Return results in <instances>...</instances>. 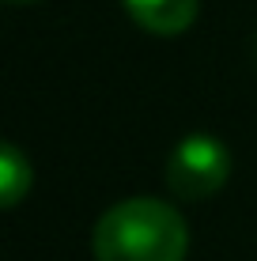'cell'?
<instances>
[{
  "label": "cell",
  "instance_id": "2",
  "mask_svg": "<svg viewBox=\"0 0 257 261\" xmlns=\"http://www.w3.org/2000/svg\"><path fill=\"white\" fill-rule=\"evenodd\" d=\"M227 178H231V151L208 133L178 140V148L166 159V186L182 201H205L223 190Z\"/></svg>",
  "mask_w": 257,
  "mask_h": 261
},
{
  "label": "cell",
  "instance_id": "1",
  "mask_svg": "<svg viewBox=\"0 0 257 261\" xmlns=\"http://www.w3.org/2000/svg\"><path fill=\"white\" fill-rule=\"evenodd\" d=\"M91 254L95 261H185L189 227L166 201L129 197L99 216Z\"/></svg>",
  "mask_w": 257,
  "mask_h": 261
},
{
  "label": "cell",
  "instance_id": "4",
  "mask_svg": "<svg viewBox=\"0 0 257 261\" xmlns=\"http://www.w3.org/2000/svg\"><path fill=\"white\" fill-rule=\"evenodd\" d=\"M31 182H34L31 159L19 151V144H4L0 148V201H4V208H15L31 193Z\"/></svg>",
  "mask_w": 257,
  "mask_h": 261
},
{
  "label": "cell",
  "instance_id": "3",
  "mask_svg": "<svg viewBox=\"0 0 257 261\" xmlns=\"http://www.w3.org/2000/svg\"><path fill=\"white\" fill-rule=\"evenodd\" d=\"M121 4L136 27H144L148 34L170 38V34H182L193 27L201 0H121Z\"/></svg>",
  "mask_w": 257,
  "mask_h": 261
},
{
  "label": "cell",
  "instance_id": "5",
  "mask_svg": "<svg viewBox=\"0 0 257 261\" xmlns=\"http://www.w3.org/2000/svg\"><path fill=\"white\" fill-rule=\"evenodd\" d=\"M8 4H34V0H8Z\"/></svg>",
  "mask_w": 257,
  "mask_h": 261
}]
</instances>
